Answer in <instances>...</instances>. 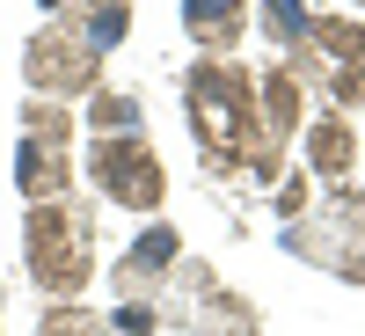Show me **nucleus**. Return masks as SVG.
Returning <instances> with one entry per match:
<instances>
[{
    "label": "nucleus",
    "mask_w": 365,
    "mask_h": 336,
    "mask_svg": "<svg viewBox=\"0 0 365 336\" xmlns=\"http://www.w3.org/2000/svg\"><path fill=\"white\" fill-rule=\"evenodd\" d=\"M285 256L336 270L344 285H365V190H329V205L314 220H292Z\"/></svg>",
    "instance_id": "4"
},
{
    "label": "nucleus",
    "mask_w": 365,
    "mask_h": 336,
    "mask_svg": "<svg viewBox=\"0 0 365 336\" xmlns=\"http://www.w3.org/2000/svg\"><path fill=\"white\" fill-rule=\"evenodd\" d=\"M37 336H103V315L81 300H51V315L37 322Z\"/></svg>",
    "instance_id": "17"
},
{
    "label": "nucleus",
    "mask_w": 365,
    "mask_h": 336,
    "mask_svg": "<svg viewBox=\"0 0 365 336\" xmlns=\"http://www.w3.org/2000/svg\"><path fill=\"white\" fill-rule=\"evenodd\" d=\"M73 29H81L96 51H117V44L132 37V0H88V8L73 15Z\"/></svg>",
    "instance_id": "14"
},
{
    "label": "nucleus",
    "mask_w": 365,
    "mask_h": 336,
    "mask_svg": "<svg viewBox=\"0 0 365 336\" xmlns=\"http://www.w3.org/2000/svg\"><path fill=\"white\" fill-rule=\"evenodd\" d=\"M22 132L37 139V146H66V139H73V110L51 103V96H29V103H22Z\"/></svg>",
    "instance_id": "15"
},
{
    "label": "nucleus",
    "mask_w": 365,
    "mask_h": 336,
    "mask_svg": "<svg viewBox=\"0 0 365 336\" xmlns=\"http://www.w3.org/2000/svg\"><path fill=\"white\" fill-rule=\"evenodd\" d=\"M299 110H307V88H299L285 66L256 73V139H249V168L263 183L285 175V139L299 132Z\"/></svg>",
    "instance_id": "8"
},
{
    "label": "nucleus",
    "mask_w": 365,
    "mask_h": 336,
    "mask_svg": "<svg viewBox=\"0 0 365 336\" xmlns=\"http://www.w3.org/2000/svg\"><path fill=\"white\" fill-rule=\"evenodd\" d=\"M307 190H314V175H278V212L285 220H307Z\"/></svg>",
    "instance_id": "19"
},
{
    "label": "nucleus",
    "mask_w": 365,
    "mask_h": 336,
    "mask_svg": "<svg viewBox=\"0 0 365 336\" xmlns=\"http://www.w3.org/2000/svg\"><path fill=\"white\" fill-rule=\"evenodd\" d=\"M88 175H96V190L110 205H125V212H161V198H168V168H161V154L139 132L132 139H96Z\"/></svg>",
    "instance_id": "6"
},
{
    "label": "nucleus",
    "mask_w": 365,
    "mask_h": 336,
    "mask_svg": "<svg viewBox=\"0 0 365 336\" xmlns=\"http://www.w3.org/2000/svg\"><path fill=\"white\" fill-rule=\"evenodd\" d=\"M285 73L307 88V96H336V110H358L365 103V22L314 15L307 37L285 51Z\"/></svg>",
    "instance_id": "3"
},
{
    "label": "nucleus",
    "mask_w": 365,
    "mask_h": 336,
    "mask_svg": "<svg viewBox=\"0 0 365 336\" xmlns=\"http://www.w3.org/2000/svg\"><path fill=\"white\" fill-rule=\"evenodd\" d=\"M103 329H117V336H154L161 329V307H154V300H117V315Z\"/></svg>",
    "instance_id": "18"
},
{
    "label": "nucleus",
    "mask_w": 365,
    "mask_h": 336,
    "mask_svg": "<svg viewBox=\"0 0 365 336\" xmlns=\"http://www.w3.org/2000/svg\"><path fill=\"white\" fill-rule=\"evenodd\" d=\"M182 110H190V132L205 146L212 175L249 168V139H256V73L227 66V58H197L182 73Z\"/></svg>",
    "instance_id": "1"
},
{
    "label": "nucleus",
    "mask_w": 365,
    "mask_h": 336,
    "mask_svg": "<svg viewBox=\"0 0 365 336\" xmlns=\"http://www.w3.org/2000/svg\"><path fill=\"white\" fill-rule=\"evenodd\" d=\"M22 73H29V88L37 96H88L96 88V73H103V51L81 37L73 22H44L37 37L22 44Z\"/></svg>",
    "instance_id": "7"
},
{
    "label": "nucleus",
    "mask_w": 365,
    "mask_h": 336,
    "mask_svg": "<svg viewBox=\"0 0 365 336\" xmlns=\"http://www.w3.org/2000/svg\"><path fill=\"white\" fill-rule=\"evenodd\" d=\"M307 22H314L307 0H263V37L278 44V51H292L299 37H307Z\"/></svg>",
    "instance_id": "16"
},
{
    "label": "nucleus",
    "mask_w": 365,
    "mask_h": 336,
    "mask_svg": "<svg viewBox=\"0 0 365 336\" xmlns=\"http://www.w3.org/2000/svg\"><path fill=\"white\" fill-rule=\"evenodd\" d=\"M168 285H175V307H168L175 329H190V336H263V315L241 292H227L220 278H212V263L182 256Z\"/></svg>",
    "instance_id": "5"
},
{
    "label": "nucleus",
    "mask_w": 365,
    "mask_h": 336,
    "mask_svg": "<svg viewBox=\"0 0 365 336\" xmlns=\"http://www.w3.org/2000/svg\"><path fill=\"white\" fill-rule=\"evenodd\" d=\"M66 183H73V161H66V146H37V139H22V154H15V190L29 205H44V198H66Z\"/></svg>",
    "instance_id": "12"
},
{
    "label": "nucleus",
    "mask_w": 365,
    "mask_h": 336,
    "mask_svg": "<svg viewBox=\"0 0 365 336\" xmlns=\"http://www.w3.org/2000/svg\"><path fill=\"white\" fill-rule=\"evenodd\" d=\"M139 125H146V110L132 88H96V103H88V132L96 139H132Z\"/></svg>",
    "instance_id": "13"
},
{
    "label": "nucleus",
    "mask_w": 365,
    "mask_h": 336,
    "mask_svg": "<svg viewBox=\"0 0 365 336\" xmlns=\"http://www.w3.org/2000/svg\"><path fill=\"white\" fill-rule=\"evenodd\" d=\"M351 161H358V132H351V117H344V110L314 117V125H307V175L336 190V183L351 175Z\"/></svg>",
    "instance_id": "10"
},
{
    "label": "nucleus",
    "mask_w": 365,
    "mask_h": 336,
    "mask_svg": "<svg viewBox=\"0 0 365 336\" xmlns=\"http://www.w3.org/2000/svg\"><path fill=\"white\" fill-rule=\"evenodd\" d=\"M351 8H365V0H351Z\"/></svg>",
    "instance_id": "21"
},
{
    "label": "nucleus",
    "mask_w": 365,
    "mask_h": 336,
    "mask_svg": "<svg viewBox=\"0 0 365 336\" xmlns=\"http://www.w3.org/2000/svg\"><path fill=\"white\" fill-rule=\"evenodd\" d=\"M182 29L197 37L205 58H227L249 29V0H182Z\"/></svg>",
    "instance_id": "11"
},
{
    "label": "nucleus",
    "mask_w": 365,
    "mask_h": 336,
    "mask_svg": "<svg viewBox=\"0 0 365 336\" xmlns=\"http://www.w3.org/2000/svg\"><path fill=\"white\" fill-rule=\"evenodd\" d=\"M175 263H182V234H175L168 220H154L125 256H117L110 292H117V300H154V307H161V292H168V278H175Z\"/></svg>",
    "instance_id": "9"
},
{
    "label": "nucleus",
    "mask_w": 365,
    "mask_h": 336,
    "mask_svg": "<svg viewBox=\"0 0 365 336\" xmlns=\"http://www.w3.org/2000/svg\"><path fill=\"white\" fill-rule=\"evenodd\" d=\"M37 8H44V15H51V22H73V15H81V8H88V0H37Z\"/></svg>",
    "instance_id": "20"
},
{
    "label": "nucleus",
    "mask_w": 365,
    "mask_h": 336,
    "mask_svg": "<svg viewBox=\"0 0 365 336\" xmlns=\"http://www.w3.org/2000/svg\"><path fill=\"white\" fill-rule=\"evenodd\" d=\"M22 249H29V278L51 300H81L96 278V212L73 198H44L22 220Z\"/></svg>",
    "instance_id": "2"
}]
</instances>
